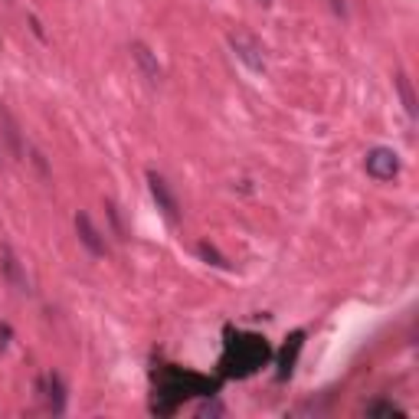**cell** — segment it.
<instances>
[{
	"label": "cell",
	"mask_w": 419,
	"mask_h": 419,
	"mask_svg": "<svg viewBox=\"0 0 419 419\" xmlns=\"http://www.w3.org/2000/svg\"><path fill=\"white\" fill-rule=\"evenodd\" d=\"M7 337H10V328H7V325H0V351L7 347Z\"/></svg>",
	"instance_id": "obj_13"
},
{
	"label": "cell",
	"mask_w": 419,
	"mask_h": 419,
	"mask_svg": "<svg viewBox=\"0 0 419 419\" xmlns=\"http://www.w3.org/2000/svg\"><path fill=\"white\" fill-rule=\"evenodd\" d=\"M396 86H400V95H403V105H406V111H410V115H416V99H413L410 79L400 72V76H396Z\"/></svg>",
	"instance_id": "obj_11"
},
{
	"label": "cell",
	"mask_w": 419,
	"mask_h": 419,
	"mask_svg": "<svg viewBox=\"0 0 419 419\" xmlns=\"http://www.w3.org/2000/svg\"><path fill=\"white\" fill-rule=\"evenodd\" d=\"M0 269H4V275H7V282L13 285L17 291H30V282H26V272L20 269V262H17V256H13V249L10 246H4V252H0Z\"/></svg>",
	"instance_id": "obj_6"
},
{
	"label": "cell",
	"mask_w": 419,
	"mask_h": 419,
	"mask_svg": "<svg viewBox=\"0 0 419 419\" xmlns=\"http://www.w3.org/2000/svg\"><path fill=\"white\" fill-rule=\"evenodd\" d=\"M147 187H151V197H155L157 210L167 216V223H180V203H177V197H174L171 184H167L161 174L151 171L147 174Z\"/></svg>",
	"instance_id": "obj_2"
},
{
	"label": "cell",
	"mask_w": 419,
	"mask_h": 419,
	"mask_svg": "<svg viewBox=\"0 0 419 419\" xmlns=\"http://www.w3.org/2000/svg\"><path fill=\"white\" fill-rule=\"evenodd\" d=\"M364 167H367V174L374 180H393L400 174V155L393 147H374L364 157Z\"/></svg>",
	"instance_id": "obj_1"
},
{
	"label": "cell",
	"mask_w": 419,
	"mask_h": 419,
	"mask_svg": "<svg viewBox=\"0 0 419 419\" xmlns=\"http://www.w3.org/2000/svg\"><path fill=\"white\" fill-rule=\"evenodd\" d=\"M76 233H79V242H82L92 256H105V242H102V236H99V230H95V223L89 213H76Z\"/></svg>",
	"instance_id": "obj_4"
},
{
	"label": "cell",
	"mask_w": 419,
	"mask_h": 419,
	"mask_svg": "<svg viewBox=\"0 0 419 419\" xmlns=\"http://www.w3.org/2000/svg\"><path fill=\"white\" fill-rule=\"evenodd\" d=\"M197 252H200V259H206V262L216 265V269H230V262H226V259H223L220 252L210 246V242H197Z\"/></svg>",
	"instance_id": "obj_9"
},
{
	"label": "cell",
	"mask_w": 419,
	"mask_h": 419,
	"mask_svg": "<svg viewBox=\"0 0 419 419\" xmlns=\"http://www.w3.org/2000/svg\"><path fill=\"white\" fill-rule=\"evenodd\" d=\"M46 384H50V403H52V410H56V413H62V406H66V403H62V386H60V376H56V374H50V376H46Z\"/></svg>",
	"instance_id": "obj_10"
},
{
	"label": "cell",
	"mask_w": 419,
	"mask_h": 419,
	"mask_svg": "<svg viewBox=\"0 0 419 419\" xmlns=\"http://www.w3.org/2000/svg\"><path fill=\"white\" fill-rule=\"evenodd\" d=\"M0 121H4V135H7V141H10V155L20 157V155H23V147H20L17 125H13V118H10V111H7V108H0Z\"/></svg>",
	"instance_id": "obj_8"
},
{
	"label": "cell",
	"mask_w": 419,
	"mask_h": 419,
	"mask_svg": "<svg viewBox=\"0 0 419 419\" xmlns=\"http://www.w3.org/2000/svg\"><path fill=\"white\" fill-rule=\"evenodd\" d=\"M376 413L396 416V413H403V410H400V406H393V403H370V406H367V416H376Z\"/></svg>",
	"instance_id": "obj_12"
},
{
	"label": "cell",
	"mask_w": 419,
	"mask_h": 419,
	"mask_svg": "<svg viewBox=\"0 0 419 419\" xmlns=\"http://www.w3.org/2000/svg\"><path fill=\"white\" fill-rule=\"evenodd\" d=\"M301 344H305V334H291V344H285V351H282V370H279V376H282V380L291 374V364H295V357H298Z\"/></svg>",
	"instance_id": "obj_7"
},
{
	"label": "cell",
	"mask_w": 419,
	"mask_h": 419,
	"mask_svg": "<svg viewBox=\"0 0 419 419\" xmlns=\"http://www.w3.org/2000/svg\"><path fill=\"white\" fill-rule=\"evenodd\" d=\"M131 60L138 62V69H141V76L147 82H161V62H157V56L145 43H131Z\"/></svg>",
	"instance_id": "obj_5"
},
{
	"label": "cell",
	"mask_w": 419,
	"mask_h": 419,
	"mask_svg": "<svg viewBox=\"0 0 419 419\" xmlns=\"http://www.w3.org/2000/svg\"><path fill=\"white\" fill-rule=\"evenodd\" d=\"M230 46H233V52H236V56H240V60L252 69V72H262V69H265L262 50H259V43H256V40H249L246 33H233L230 36Z\"/></svg>",
	"instance_id": "obj_3"
}]
</instances>
